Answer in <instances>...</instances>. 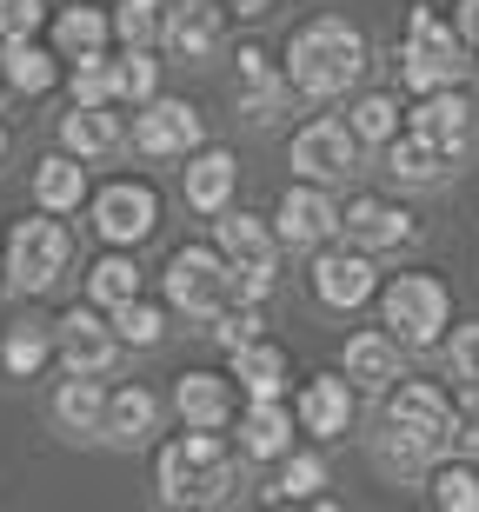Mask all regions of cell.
Instances as JSON below:
<instances>
[{"label":"cell","instance_id":"obj_1","mask_svg":"<svg viewBox=\"0 0 479 512\" xmlns=\"http://www.w3.org/2000/svg\"><path fill=\"white\" fill-rule=\"evenodd\" d=\"M360 74H366V34L353 27V20L326 14V20H307V27L287 40V80H293V94L340 100L346 87H360Z\"/></svg>","mask_w":479,"mask_h":512},{"label":"cell","instance_id":"obj_2","mask_svg":"<svg viewBox=\"0 0 479 512\" xmlns=\"http://www.w3.org/2000/svg\"><path fill=\"white\" fill-rule=\"evenodd\" d=\"M240 486V466L220 446V426H187V433L160 446V499L167 506H220Z\"/></svg>","mask_w":479,"mask_h":512},{"label":"cell","instance_id":"obj_3","mask_svg":"<svg viewBox=\"0 0 479 512\" xmlns=\"http://www.w3.org/2000/svg\"><path fill=\"white\" fill-rule=\"evenodd\" d=\"M380 320L400 346H433V340H446L453 293H446L440 273H400V280L380 293Z\"/></svg>","mask_w":479,"mask_h":512},{"label":"cell","instance_id":"obj_4","mask_svg":"<svg viewBox=\"0 0 479 512\" xmlns=\"http://www.w3.org/2000/svg\"><path fill=\"white\" fill-rule=\"evenodd\" d=\"M400 74L413 94H433V87H453L466 74V40L460 27L433 20V7H413L406 14V54H400Z\"/></svg>","mask_w":479,"mask_h":512},{"label":"cell","instance_id":"obj_5","mask_svg":"<svg viewBox=\"0 0 479 512\" xmlns=\"http://www.w3.org/2000/svg\"><path fill=\"white\" fill-rule=\"evenodd\" d=\"M386 426L413 433L433 459L460 446V406H453L433 380H400L393 386V393H386Z\"/></svg>","mask_w":479,"mask_h":512},{"label":"cell","instance_id":"obj_6","mask_svg":"<svg viewBox=\"0 0 479 512\" xmlns=\"http://www.w3.org/2000/svg\"><path fill=\"white\" fill-rule=\"evenodd\" d=\"M167 300L193 320H213L233 300V260L220 247H180L167 260Z\"/></svg>","mask_w":479,"mask_h":512},{"label":"cell","instance_id":"obj_7","mask_svg":"<svg viewBox=\"0 0 479 512\" xmlns=\"http://www.w3.org/2000/svg\"><path fill=\"white\" fill-rule=\"evenodd\" d=\"M67 260H74V240H67V227L60 220H20L14 240H7V280L20 286V293H47V286L67 273Z\"/></svg>","mask_w":479,"mask_h":512},{"label":"cell","instance_id":"obj_8","mask_svg":"<svg viewBox=\"0 0 479 512\" xmlns=\"http://www.w3.org/2000/svg\"><path fill=\"white\" fill-rule=\"evenodd\" d=\"M160 220V200L147 180H114V187L94 193V233L107 240V247H134V240H147Z\"/></svg>","mask_w":479,"mask_h":512},{"label":"cell","instance_id":"obj_9","mask_svg":"<svg viewBox=\"0 0 479 512\" xmlns=\"http://www.w3.org/2000/svg\"><path fill=\"white\" fill-rule=\"evenodd\" d=\"M54 353L67 360V373H107L114 353H120V333H114V320H100V306L87 300V306H74V313H60Z\"/></svg>","mask_w":479,"mask_h":512},{"label":"cell","instance_id":"obj_10","mask_svg":"<svg viewBox=\"0 0 479 512\" xmlns=\"http://www.w3.org/2000/svg\"><path fill=\"white\" fill-rule=\"evenodd\" d=\"M340 366H346V380L360 386V393H393V386L406 380V346L393 340L386 326H360V333L346 340Z\"/></svg>","mask_w":479,"mask_h":512},{"label":"cell","instance_id":"obj_11","mask_svg":"<svg viewBox=\"0 0 479 512\" xmlns=\"http://www.w3.org/2000/svg\"><path fill=\"white\" fill-rule=\"evenodd\" d=\"M353 147H360V140H353V127H346V120H307V127L293 133V173H300V180H340V173H353Z\"/></svg>","mask_w":479,"mask_h":512},{"label":"cell","instance_id":"obj_12","mask_svg":"<svg viewBox=\"0 0 479 512\" xmlns=\"http://www.w3.org/2000/svg\"><path fill=\"white\" fill-rule=\"evenodd\" d=\"M373 286H380V273H373V253H366V247L320 253V260H313V293H320V306H333V313L366 306V300H373Z\"/></svg>","mask_w":479,"mask_h":512},{"label":"cell","instance_id":"obj_13","mask_svg":"<svg viewBox=\"0 0 479 512\" xmlns=\"http://www.w3.org/2000/svg\"><path fill=\"white\" fill-rule=\"evenodd\" d=\"M273 233H280L287 247H320V240L340 233V207L326 200L320 180H300V187L280 200V213H273Z\"/></svg>","mask_w":479,"mask_h":512},{"label":"cell","instance_id":"obj_14","mask_svg":"<svg viewBox=\"0 0 479 512\" xmlns=\"http://www.w3.org/2000/svg\"><path fill=\"white\" fill-rule=\"evenodd\" d=\"M134 147L154 153V160L193 153L200 147V114H193V100H147V114H140V127H134Z\"/></svg>","mask_w":479,"mask_h":512},{"label":"cell","instance_id":"obj_15","mask_svg":"<svg viewBox=\"0 0 479 512\" xmlns=\"http://www.w3.org/2000/svg\"><path fill=\"white\" fill-rule=\"evenodd\" d=\"M340 233L366 253H386V247H406V240H413V213L366 193V200H353V207L340 213Z\"/></svg>","mask_w":479,"mask_h":512},{"label":"cell","instance_id":"obj_16","mask_svg":"<svg viewBox=\"0 0 479 512\" xmlns=\"http://www.w3.org/2000/svg\"><path fill=\"white\" fill-rule=\"evenodd\" d=\"M413 133H426L446 160H460L466 140H473V107H466L453 87H433V94H420V107H413Z\"/></svg>","mask_w":479,"mask_h":512},{"label":"cell","instance_id":"obj_17","mask_svg":"<svg viewBox=\"0 0 479 512\" xmlns=\"http://www.w3.org/2000/svg\"><path fill=\"white\" fill-rule=\"evenodd\" d=\"M293 419H300V433L313 439H340L346 426H353V380H307V393H300V406H293Z\"/></svg>","mask_w":479,"mask_h":512},{"label":"cell","instance_id":"obj_18","mask_svg":"<svg viewBox=\"0 0 479 512\" xmlns=\"http://www.w3.org/2000/svg\"><path fill=\"white\" fill-rule=\"evenodd\" d=\"M293 433H300V419L280 399H247V413H240V453L247 459H287Z\"/></svg>","mask_w":479,"mask_h":512},{"label":"cell","instance_id":"obj_19","mask_svg":"<svg viewBox=\"0 0 479 512\" xmlns=\"http://www.w3.org/2000/svg\"><path fill=\"white\" fill-rule=\"evenodd\" d=\"M160 40H167L173 60H207L213 40H220V7H207V0H173Z\"/></svg>","mask_w":479,"mask_h":512},{"label":"cell","instance_id":"obj_20","mask_svg":"<svg viewBox=\"0 0 479 512\" xmlns=\"http://www.w3.org/2000/svg\"><path fill=\"white\" fill-rule=\"evenodd\" d=\"M233 180H240V167H233L227 147H207V153L193 147V167L180 180V193H187L193 213H220V207H233Z\"/></svg>","mask_w":479,"mask_h":512},{"label":"cell","instance_id":"obj_21","mask_svg":"<svg viewBox=\"0 0 479 512\" xmlns=\"http://www.w3.org/2000/svg\"><path fill=\"white\" fill-rule=\"evenodd\" d=\"M160 426V399L147 386H120L107 393V413H100V433L114 439V446H140V439Z\"/></svg>","mask_w":479,"mask_h":512},{"label":"cell","instance_id":"obj_22","mask_svg":"<svg viewBox=\"0 0 479 512\" xmlns=\"http://www.w3.org/2000/svg\"><path fill=\"white\" fill-rule=\"evenodd\" d=\"M0 74H7V87H14V94L40 100V94H54L60 67H54V54H47L34 34H20V40H7V47H0Z\"/></svg>","mask_w":479,"mask_h":512},{"label":"cell","instance_id":"obj_23","mask_svg":"<svg viewBox=\"0 0 479 512\" xmlns=\"http://www.w3.org/2000/svg\"><path fill=\"white\" fill-rule=\"evenodd\" d=\"M233 380L247 386V399H280L287 393V353L260 333V340L233 346Z\"/></svg>","mask_w":479,"mask_h":512},{"label":"cell","instance_id":"obj_24","mask_svg":"<svg viewBox=\"0 0 479 512\" xmlns=\"http://www.w3.org/2000/svg\"><path fill=\"white\" fill-rule=\"evenodd\" d=\"M34 200L47 213H74L87 200V167H80V153H47L34 167Z\"/></svg>","mask_w":479,"mask_h":512},{"label":"cell","instance_id":"obj_25","mask_svg":"<svg viewBox=\"0 0 479 512\" xmlns=\"http://www.w3.org/2000/svg\"><path fill=\"white\" fill-rule=\"evenodd\" d=\"M60 140H67V153H80V160H100V153L120 147V120H114V100H100V107H80L60 120Z\"/></svg>","mask_w":479,"mask_h":512},{"label":"cell","instance_id":"obj_26","mask_svg":"<svg viewBox=\"0 0 479 512\" xmlns=\"http://www.w3.org/2000/svg\"><path fill=\"white\" fill-rule=\"evenodd\" d=\"M213 247L227 253L233 266H260V260H273V227L267 220H253V213H233V207H220L213 213Z\"/></svg>","mask_w":479,"mask_h":512},{"label":"cell","instance_id":"obj_27","mask_svg":"<svg viewBox=\"0 0 479 512\" xmlns=\"http://www.w3.org/2000/svg\"><path fill=\"white\" fill-rule=\"evenodd\" d=\"M187 426H227L233 419V386L220 373H180V393H173Z\"/></svg>","mask_w":479,"mask_h":512},{"label":"cell","instance_id":"obj_28","mask_svg":"<svg viewBox=\"0 0 479 512\" xmlns=\"http://www.w3.org/2000/svg\"><path fill=\"white\" fill-rule=\"evenodd\" d=\"M100 413H107V393H100L94 373H74V380H60V393H54V419L67 426V433H94Z\"/></svg>","mask_w":479,"mask_h":512},{"label":"cell","instance_id":"obj_29","mask_svg":"<svg viewBox=\"0 0 479 512\" xmlns=\"http://www.w3.org/2000/svg\"><path fill=\"white\" fill-rule=\"evenodd\" d=\"M386 173H393V180H440L446 153L433 147L426 133H393V140H386Z\"/></svg>","mask_w":479,"mask_h":512},{"label":"cell","instance_id":"obj_30","mask_svg":"<svg viewBox=\"0 0 479 512\" xmlns=\"http://www.w3.org/2000/svg\"><path fill=\"white\" fill-rule=\"evenodd\" d=\"M380 473L400 479V486H420V479L433 473V453H426L413 433H400V426H380Z\"/></svg>","mask_w":479,"mask_h":512},{"label":"cell","instance_id":"obj_31","mask_svg":"<svg viewBox=\"0 0 479 512\" xmlns=\"http://www.w3.org/2000/svg\"><path fill=\"white\" fill-rule=\"evenodd\" d=\"M140 293V266L127 260V253H107V260H94V273H87V300L100 306V313H114L120 300H134Z\"/></svg>","mask_w":479,"mask_h":512},{"label":"cell","instance_id":"obj_32","mask_svg":"<svg viewBox=\"0 0 479 512\" xmlns=\"http://www.w3.org/2000/svg\"><path fill=\"white\" fill-rule=\"evenodd\" d=\"M107 34H114V20L100 14V7H67V14L54 20V47L60 54H100Z\"/></svg>","mask_w":479,"mask_h":512},{"label":"cell","instance_id":"obj_33","mask_svg":"<svg viewBox=\"0 0 479 512\" xmlns=\"http://www.w3.org/2000/svg\"><path fill=\"white\" fill-rule=\"evenodd\" d=\"M346 127H353V140H366V147H386V140L400 133V100L393 94H360Z\"/></svg>","mask_w":479,"mask_h":512},{"label":"cell","instance_id":"obj_34","mask_svg":"<svg viewBox=\"0 0 479 512\" xmlns=\"http://www.w3.org/2000/svg\"><path fill=\"white\" fill-rule=\"evenodd\" d=\"M0 360H7V373L34 380L40 366L54 360V340H47V333H40L34 320H20V326H7V346H0Z\"/></svg>","mask_w":479,"mask_h":512},{"label":"cell","instance_id":"obj_35","mask_svg":"<svg viewBox=\"0 0 479 512\" xmlns=\"http://www.w3.org/2000/svg\"><path fill=\"white\" fill-rule=\"evenodd\" d=\"M160 27H167V0H120L114 7V34L127 47H154Z\"/></svg>","mask_w":479,"mask_h":512},{"label":"cell","instance_id":"obj_36","mask_svg":"<svg viewBox=\"0 0 479 512\" xmlns=\"http://www.w3.org/2000/svg\"><path fill=\"white\" fill-rule=\"evenodd\" d=\"M154 54L147 47H127V54L114 60V100H134V107H147L154 100Z\"/></svg>","mask_w":479,"mask_h":512},{"label":"cell","instance_id":"obj_37","mask_svg":"<svg viewBox=\"0 0 479 512\" xmlns=\"http://www.w3.org/2000/svg\"><path fill=\"white\" fill-rule=\"evenodd\" d=\"M114 333H120L127 346H154L160 333H167V313H160L154 300H140V293H134V300L114 306Z\"/></svg>","mask_w":479,"mask_h":512},{"label":"cell","instance_id":"obj_38","mask_svg":"<svg viewBox=\"0 0 479 512\" xmlns=\"http://www.w3.org/2000/svg\"><path fill=\"white\" fill-rule=\"evenodd\" d=\"M320 486H326V459L320 453H287L273 499H320Z\"/></svg>","mask_w":479,"mask_h":512},{"label":"cell","instance_id":"obj_39","mask_svg":"<svg viewBox=\"0 0 479 512\" xmlns=\"http://www.w3.org/2000/svg\"><path fill=\"white\" fill-rule=\"evenodd\" d=\"M260 326H267V320H260V300H227L220 313H213V340L233 353V346L260 340Z\"/></svg>","mask_w":479,"mask_h":512},{"label":"cell","instance_id":"obj_40","mask_svg":"<svg viewBox=\"0 0 479 512\" xmlns=\"http://www.w3.org/2000/svg\"><path fill=\"white\" fill-rule=\"evenodd\" d=\"M74 100H80V107L114 100V60H107V54H74Z\"/></svg>","mask_w":479,"mask_h":512},{"label":"cell","instance_id":"obj_41","mask_svg":"<svg viewBox=\"0 0 479 512\" xmlns=\"http://www.w3.org/2000/svg\"><path fill=\"white\" fill-rule=\"evenodd\" d=\"M433 506L479 512V473H466V466H440V473H433Z\"/></svg>","mask_w":479,"mask_h":512},{"label":"cell","instance_id":"obj_42","mask_svg":"<svg viewBox=\"0 0 479 512\" xmlns=\"http://www.w3.org/2000/svg\"><path fill=\"white\" fill-rule=\"evenodd\" d=\"M446 360H453V373H460V380H479V320L460 326V333L446 340Z\"/></svg>","mask_w":479,"mask_h":512},{"label":"cell","instance_id":"obj_43","mask_svg":"<svg viewBox=\"0 0 479 512\" xmlns=\"http://www.w3.org/2000/svg\"><path fill=\"white\" fill-rule=\"evenodd\" d=\"M40 34V0H0V40Z\"/></svg>","mask_w":479,"mask_h":512},{"label":"cell","instance_id":"obj_44","mask_svg":"<svg viewBox=\"0 0 479 512\" xmlns=\"http://www.w3.org/2000/svg\"><path fill=\"white\" fill-rule=\"evenodd\" d=\"M460 446H466V453H479V380L460 393Z\"/></svg>","mask_w":479,"mask_h":512},{"label":"cell","instance_id":"obj_45","mask_svg":"<svg viewBox=\"0 0 479 512\" xmlns=\"http://www.w3.org/2000/svg\"><path fill=\"white\" fill-rule=\"evenodd\" d=\"M453 27H460V40H466V47H479V0H460Z\"/></svg>","mask_w":479,"mask_h":512},{"label":"cell","instance_id":"obj_46","mask_svg":"<svg viewBox=\"0 0 479 512\" xmlns=\"http://www.w3.org/2000/svg\"><path fill=\"white\" fill-rule=\"evenodd\" d=\"M227 7H233V14H247V20H253V14H267L273 0H227Z\"/></svg>","mask_w":479,"mask_h":512},{"label":"cell","instance_id":"obj_47","mask_svg":"<svg viewBox=\"0 0 479 512\" xmlns=\"http://www.w3.org/2000/svg\"><path fill=\"white\" fill-rule=\"evenodd\" d=\"M0 153H7V127H0Z\"/></svg>","mask_w":479,"mask_h":512},{"label":"cell","instance_id":"obj_48","mask_svg":"<svg viewBox=\"0 0 479 512\" xmlns=\"http://www.w3.org/2000/svg\"><path fill=\"white\" fill-rule=\"evenodd\" d=\"M0 273H7V253H0Z\"/></svg>","mask_w":479,"mask_h":512},{"label":"cell","instance_id":"obj_49","mask_svg":"<svg viewBox=\"0 0 479 512\" xmlns=\"http://www.w3.org/2000/svg\"><path fill=\"white\" fill-rule=\"evenodd\" d=\"M473 80H479V67H473Z\"/></svg>","mask_w":479,"mask_h":512},{"label":"cell","instance_id":"obj_50","mask_svg":"<svg viewBox=\"0 0 479 512\" xmlns=\"http://www.w3.org/2000/svg\"><path fill=\"white\" fill-rule=\"evenodd\" d=\"M167 7H173V0H167Z\"/></svg>","mask_w":479,"mask_h":512}]
</instances>
